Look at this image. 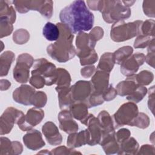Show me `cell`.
Listing matches in <instances>:
<instances>
[{
    "label": "cell",
    "mask_w": 155,
    "mask_h": 155,
    "mask_svg": "<svg viewBox=\"0 0 155 155\" xmlns=\"http://www.w3.org/2000/svg\"><path fill=\"white\" fill-rule=\"evenodd\" d=\"M61 22L66 25L73 34L85 32L93 26L94 17L87 8L85 1L76 0L61 10Z\"/></svg>",
    "instance_id": "cell-1"
},
{
    "label": "cell",
    "mask_w": 155,
    "mask_h": 155,
    "mask_svg": "<svg viewBox=\"0 0 155 155\" xmlns=\"http://www.w3.org/2000/svg\"><path fill=\"white\" fill-rule=\"evenodd\" d=\"M59 29V37L54 43L47 47V54L60 63L66 62L76 55V50L73 45L74 34L62 22L56 24Z\"/></svg>",
    "instance_id": "cell-2"
},
{
    "label": "cell",
    "mask_w": 155,
    "mask_h": 155,
    "mask_svg": "<svg viewBox=\"0 0 155 155\" xmlns=\"http://www.w3.org/2000/svg\"><path fill=\"white\" fill-rule=\"evenodd\" d=\"M104 20L109 24L124 21L131 16V10L125 6L122 1L107 0L104 1L103 6L100 12Z\"/></svg>",
    "instance_id": "cell-3"
},
{
    "label": "cell",
    "mask_w": 155,
    "mask_h": 155,
    "mask_svg": "<svg viewBox=\"0 0 155 155\" xmlns=\"http://www.w3.org/2000/svg\"><path fill=\"white\" fill-rule=\"evenodd\" d=\"M143 21L136 20L125 23L120 21L114 23L110 30L111 39L116 42H124L140 35V27Z\"/></svg>",
    "instance_id": "cell-4"
},
{
    "label": "cell",
    "mask_w": 155,
    "mask_h": 155,
    "mask_svg": "<svg viewBox=\"0 0 155 155\" xmlns=\"http://www.w3.org/2000/svg\"><path fill=\"white\" fill-rule=\"evenodd\" d=\"M16 10L20 13H25L30 10L39 12L42 16L50 19L53 13V2L45 0L13 1Z\"/></svg>",
    "instance_id": "cell-5"
},
{
    "label": "cell",
    "mask_w": 155,
    "mask_h": 155,
    "mask_svg": "<svg viewBox=\"0 0 155 155\" xmlns=\"http://www.w3.org/2000/svg\"><path fill=\"white\" fill-rule=\"evenodd\" d=\"M139 113V110L136 103L128 102L123 104L112 116L114 129L124 125H130Z\"/></svg>",
    "instance_id": "cell-6"
},
{
    "label": "cell",
    "mask_w": 155,
    "mask_h": 155,
    "mask_svg": "<svg viewBox=\"0 0 155 155\" xmlns=\"http://www.w3.org/2000/svg\"><path fill=\"white\" fill-rule=\"evenodd\" d=\"M34 59L28 53L19 54L16 59V64L13 70L14 79L20 83L27 82L30 78V68L34 64Z\"/></svg>",
    "instance_id": "cell-7"
},
{
    "label": "cell",
    "mask_w": 155,
    "mask_h": 155,
    "mask_svg": "<svg viewBox=\"0 0 155 155\" xmlns=\"http://www.w3.org/2000/svg\"><path fill=\"white\" fill-rule=\"evenodd\" d=\"M56 67L54 64L45 58H39L35 61L31 74H39L45 80V85L50 86L56 82Z\"/></svg>",
    "instance_id": "cell-8"
},
{
    "label": "cell",
    "mask_w": 155,
    "mask_h": 155,
    "mask_svg": "<svg viewBox=\"0 0 155 155\" xmlns=\"http://www.w3.org/2000/svg\"><path fill=\"white\" fill-rule=\"evenodd\" d=\"M24 116V114L21 110L12 107L7 108L0 117V134H8L12 131L14 124L18 125Z\"/></svg>",
    "instance_id": "cell-9"
},
{
    "label": "cell",
    "mask_w": 155,
    "mask_h": 155,
    "mask_svg": "<svg viewBox=\"0 0 155 155\" xmlns=\"http://www.w3.org/2000/svg\"><path fill=\"white\" fill-rule=\"evenodd\" d=\"M44 117V111L41 108L33 107L29 109L22 120L18 125L24 131H27L41 122Z\"/></svg>",
    "instance_id": "cell-10"
},
{
    "label": "cell",
    "mask_w": 155,
    "mask_h": 155,
    "mask_svg": "<svg viewBox=\"0 0 155 155\" xmlns=\"http://www.w3.org/2000/svg\"><path fill=\"white\" fill-rule=\"evenodd\" d=\"M96 42L93 41L90 37L88 33L79 32L76 38V55L80 59L84 58L89 55L94 50Z\"/></svg>",
    "instance_id": "cell-11"
},
{
    "label": "cell",
    "mask_w": 155,
    "mask_h": 155,
    "mask_svg": "<svg viewBox=\"0 0 155 155\" xmlns=\"http://www.w3.org/2000/svg\"><path fill=\"white\" fill-rule=\"evenodd\" d=\"M145 61V55L144 54L142 53L132 54L131 56L120 64V72L127 77L132 76L138 71L140 66L143 65Z\"/></svg>",
    "instance_id": "cell-12"
},
{
    "label": "cell",
    "mask_w": 155,
    "mask_h": 155,
    "mask_svg": "<svg viewBox=\"0 0 155 155\" xmlns=\"http://www.w3.org/2000/svg\"><path fill=\"white\" fill-rule=\"evenodd\" d=\"M83 124L87 126L89 134V141L87 144L90 146L99 144L102 136V130L97 118L93 114H89Z\"/></svg>",
    "instance_id": "cell-13"
},
{
    "label": "cell",
    "mask_w": 155,
    "mask_h": 155,
    "mask_svg": "<svg viewBox=\"0 0 155 155\" xmlns=\"http://www.w3.org/2000/svg\"><path fill=\"white\" fill-rule=\"evenodd\" d=\"M91 92L90 81L80 80L70 87V93L74 102H85Z\"/></svg>",
    "instance_id": "cell-14"
},
{
    "label": "cell",
    "mask_w": 155,
    "mask_h": 155,
    "mask_svg": "<svg viewBox=\"0 0 155 155\" xmlns=\"http://www.w3.org/2000/svg\"><path fill=\"white\" fill-rule=\"evenodd\" d=\"M109 79V73L96 70L90 81L92 92L102 94L110 85Z\"/></svg>",
    "instance_id": "cell-15"
},
{
    "label": "cell",
    "mask_w": 155,
    "mask_h": 155,
    "mask_svg": "<svg viewBox=\"0 0 155 155\" xmlns=\"http://www.w3.org/2000/svg\"><path fill=\"white\" fill-rule=\"evenodd\" d=\"M35 92L36 91L33 87L26 84L21 85L13 91V99L18 104L31 105V99Z\"/></svg>",
    "instance_id": "cell-16"
},
{
    "label": "cell",
    "mask_w": 155,
    "mask_h": 155,
    "mask_svg": "<svg viewBox=\"0 0 155 155\" xmlns=\"http://www.w3.org/2000/svg\"><path fill=\"white\" fill-rule=\"evenodd\" d=\"M73 118L69 110H62L58 116L59 128L67 134L77 132L79 129L78 124Z\"/></svg>",
    "instance_id": "cell-17"
},
{
    "label": "cell",
    "mask_w": 155,
    "mask_h": 155,
    "mask_svg": "<svg viewBox=\"0 0 155 155\" xmlns=\"http://www.w3.org/2000/svg\"><path fill=\"white\" fill-rule=\"evenodd\" d=\"M22 140L25 147L33 151L38 150L45 145L41 132L35 129L27 131L23 136Z\"/></svg>",
    "instance_id": "cell-18"
},
{
    "label": "cell",
    "mask_w": 155,
    "mask_h": 155,
    "mask_svg": "<svg viewBox=\"0 0 155 155\" xmlns=\"http://www.w3.org/2000/svg\"><path fill=\"white\" fill-rule=\"evenodd\" d=\"M42 132L50 145H59L62 143V135L53 122L51 121L45 122L42 127Z\"/></svg>",
    "instance_id": "cell-19"
},
{
    "label": "cell",
    "mask_w": 155,
    "mask_h": 155,
    "mask_svg": "<svg viewBox=\"0 0 155 155\" xmlns=\"http://www.w3.org/2000/svg\"><path fill=\"white\" fill-rule=\"evenodd\" d=\"M115 131L102 134L99 144L102 147L106 154H117L119 145L115 137Z\"/></svg>",
    "instance_id": "cell-20"
},
{
    "label": "cell",
    "mask_w": 155,
    "mask_h": 155,
    "mask_svg": "<svg viewBox=\"0 0 155 155\" xmlns=\"http://www.w3.org/2000/svg\"><path fill=\"white\" fill-rule=\"evenodd\" d=\"M88 141L89 134L88 130L85 129L78 133L75 132L69 134L67 137V145L70 148H74L87 144Z\"/></svg>",
    "instance_id": "cell-21"
},
{
    "label": "cell",
    "mask_w": 155,
    "mask_h": 155,
    "mask_svg": "<svg viewBox=\"0 0 155 155\" xmlns=\"http://www.w3.org/2000/svg\"><path fill=\"white\" fill-rule=\"evenodd\" d=\"M139 85L135 81L133 75L128 76L125 80L122 81L116 85L117 94L120 96H128L133 93Z\"/></svg>",
    "instance_id": "cell-22"
},
{
    "label": "cell",
    "mask_w": 155,
    "mask_h": 155,
    "mask_svg": "<svg viewBox=\"0 0 155 155\" xmlns=\"http://www.w3.org/2000/svg\"><path fill=\"white\" fill-rule=\"evenodd\" d=\"M88 108L85 102H74L68 110L73 118L81 121L83 124L89 114Z\"/></svg>",
    "instance_id": "cell-23"
},
{
    "label": "cell",
    "mask_w": 155,
    "mask_h": 155,
    "mask_svg": "<svg viewBox=\"0 0 155 155\" xmlns=\"http://www.w3.org/2000/svg\"><path fill=\"white\" fill-rule=\"evenodd\" d=\"M58 93L59 106L61 110H68L70 106L74 102L70 93V87H56Z\"/></svg>",
    "instance_id": "cell-24"
},
{
    "label": "cell",
    "mask_w": 155,
    "mask_h": 155,
    "mask_svg": "<svg viewBox=\"0 0 155 155\" xmlns=\"http://www.w3.org/2000/svg\"><path fill=\"white\" fill-rule=\"evenodd\" d=\"M10 1H0V18H4L12 24L16 21V12Z\"/></svg>",
    "instance_id": "cell-25"
},
{
    "label": "cell",
    "mask_w": 155,
    "mask_h": 155,
    "mask_svg": "<svg viewBox=\"0 0 155 155\" xmlns=\"http://www.w3.org/2000/svg\"><path fill=\"white\" fill-rule=\"evenodd\" d=\"M102 130V134L115 131L113 120L110 114L105 110L101 111L97 117Z\"/></svg>",
    "instance_id": "cell-26"
},
{
    "label": "cell",
    "mask_w": 155,
    "mask_h": 155,
    "mask_svg": "<svg viewBox=\"0 0 155 155\" xmlns=\"http://www.w3.org/2000/svg\"><path fill=\"white\" fill-rule=\"evenodd\" d=\"M139 145L137 140L133 137L128 139L119 144V150L118 154H136L139 150Z\"/></svg>",
    "instance_id": "cell-27"
},
{
    "label": "cell",
    "mask_w": 155,
    "mask_h": 155,
    "mask_svg": "<svg viewBox=\"0 0 155 155\" xmlns=\"http://www.w3.org/2000/svg\"><path fill=\"white\" fill-rule=\"evenodd\" d=\"M15 54L12 51H5L0 56V76L7 75L12 64L15 60Z\"/></svg>",
    "instance_id": "cell-28"
},
{
    "label": "cell",
    "mask_w": 155,
    "mask_h": 155,
    "mask_svg": "<svg viewBox=\"0 0 155 155\" xmlns=\"http://www.w3.org/2000/svg\"><path fill=\"white\" fill-rule=\"evenodd\" d=\"M114 64L115 62L113 53L106 52L101 56L96 70L104 71L110 73L113 70Z\"/></svg>",
    "instance_id": "cell-29"
},
{
    "label": "cell",
    "mask_w": 155,
    "mask_h": 155,
    "mask_svg": "<svg viewBox=\"0 0 155 155\" xmlns=\"http://www.w3.org/2000/svg\"><path fill=\"white\" fill-rule=\"evenodd\" d=\"M42 35L47 40L56 41L58 39L60 35L59 27L57 24L48 22L43 27Z\"/></svg>",
    "instance_id": "cell-30"
},
{
    "label": "cell",
    "mask_w": 155,
    "mask_h": 155,
    "mask_svg": "<svg viewBox=\"0 0 155 155\" xmlns=\"http://www.w3.org/2000/svg\"><path fill=\"white\" fill-rule=\"evenodd\" d=\"M133 53V48L129 45L123 46L117 50L113 54V58L115 64L118 65L122 64L126 59H127Z\"/></svg>",
    "instance_id": "cell-31"
},
{
    "label": "cell",
    "mask_w": 155,
    "mask_h": 155,
    "mask_svg": "<svg viewBox=\"0 0 155 155\" xmlns=\"http://www.w3.org/2000/svg\"><path fill=\"white\" fill-rule=\"evenodd\" d=\"M71 79L69 72L62 68H58L56 70L57 87H70Z\"/></svg>",
    "instance_id": "cell-32"
},
{
    "label": "cell",
    "mask_w": 155,
    "mask_h": 155,
    "mask_svg": "<svg viewBox=\"0 0 155 155\" xmlns=\"http://www.w3.org/2000/svg\"><path fill=\"white\" fill-rule=\"evenodd\" d=\"M133 77L136 82L142 86L149 85L154 79L153 73L148 70H142L138 74H133Z\"/></svg>",
    "instance_id": "cell-33"
},
{
    "label": "cell",
    "mask_w": 155,
    "mask_h": 155,
    "mask_svg": "<svg viewBox=\"0 0 155 155\" xmlns=\"http://www.w3.org/2000/svg\"><path fill=\"white\" fill-rule=\"evenodd\" d=\"M150 123L149 117L144 113H138L133 121L130 124V126L136 127L141 129H145L148 127Z\"/></svg>",
    "instance_id": "cell-34"
},
{
    "label": "cell",
    "mask_w": 155,
    "mask_h": 155,
    "mask_svg": "<svg viewBox=\"0 0 155 155\" xmlns=\"http://www.w3.org/2000/svg\"><path fill=\"white\" fill-rule=\"evenodd\" d=\"M147 92V88L145 86L139 85L133 93L127 96V99L134 103H138L143 99Z\"/></svg>",
    "instance_id": "cell-35"
},
{
    "label": "cell",
    "mask_w": 155,
    "mask_h": 155,
    "mask_svg": "<svg viewBox=\"0 0 155 155\" xmlns=\"http://www.w3.org/2000/svg\"><path fill=\"white\" fill-rule=\"evenodd\" d=\"M30 39L29 32L24 28L18 29L13 34V41L19 45H22L27 43Z\"/></svg>",
    "instance_id": "cell-36"
},
{
    "label": "cell",
    "mask_w": 155,
    "mask_h": 155,
    "mask_svg": "<svg viewBox=\"0 0 155 155\" xmlns=\"http://www.w3.org/2000/svg\"><path fill=\"white\" fill-rule=\"evenodd\" d=\"M47 101V96L42 91L35 93L31 99V105L36 108H42L45 105Z\"/></svg>",
    "instance_id": "cell-37"
},
{
    "label": "cell",
    "mask_w": 155,
    "mask_h": 155,
    "mask_svg": "<svg viewBox=\"0 0 155 155\" xmlns=\"http://www.w3.org/2000/svg\"><path fill=\"white\" fill-rule=\"evenodd\" d=\"M13 26L8 21L0 18V38H2L9 36L13 31Z\"/></svg>",
    "instance_id": "cell-38"
},
{
    "label": "cell",
    "mask_w": 155,
    "mask_h": 155,
    "mask_svg": "<svg viewBox=\"0 0 155 155\" xmlns=\"http://www.w3.org/2000/svg\"><path fill=\"white\" fill-rule=\"evenodd\" d=\"M105 101L102 97V94L91 92L88 99L85 102L88 108L94 107L100 105L104 103Z\"/></svg>",
    "instance_id": "cell-39"
},
{
    "label": "cell",
    "mask_w": 155,
    "mask_h": 155,
    "mask_svg": "<svg viewBox=\"0 0 155 155\" xmlns=\"http://www.w3.org/2000/svg\"><path fill=\"white\" fill-rule=\"evenodd\" d=\"M154 20L153 19H147L145 21H143L141 27H140V35H148L154 38Z\"/></svg>",
    "instance_id": "cell-40"
},
{
    "label": "cell",
    "mask_w": 155,
    "mask_h": 155,
    "mask_svg": "<svg viewBox=\"0 0 155 155\" xmlns=\"http://www.w3.org/2000/svg\"><path fill=\"white\" fill-rule=\"evenodd\" d=\"M153 38L150 36L139 35L135 39L133 46L135 48H144L148 47Z\"/></svg>",
    "instance_id": "cell-41"
},
{
    "label": "cell",
    "mask_w": 155,
    "mask_h": 155,
    "mask_svg": "<svg viewBox=\"0 0 155 155\" xmlns=\"http://www.w3.org/2000/svg\"><path fill=\"white\" fill-rule=\"evenodd\" d=\"M155 47H154V38H153L149 45H148L147 48V54L145 56V61L146 62L154 68V56H155Z\"/></svg>",
    "instance_id": "cell-42"
},
{
    "label": "cell",
    "mask_w": 155,
    "mask_h": 155,
    "mask_svg": "<svg viewBox=\"0 0 155 155\" xmlns=\"http://www.w3.org/2000/svg\"><path fill=\"white\" fill-rule=\"evenodd\" d=\"M142 8L145 15L150 18L155 17V1L148 0L143 1Z\"/></svg>",
    "instance_id": "cell-43"
},
{
    "label": "cell",
    "mask_w": 155,
    "mask_h": 155,
    "mask_svg": "<svg viewBox=\"0 0 155 155\" xmlns=\"http://www.w3.org/2000/svg\"><path fill=\"white\" fill-rule=\"evenodd\" d=\"M12 141L5 137L0 138V154H11Z\"/></svg>",
    "instance_id": "cell-44"
},
{
    "label": "cell",
    "mask_w": 155,
    "mask_h": 155,
    "mask_svg": "<svg viewBox=\"0 0 155 155\" xmlns=\"http://www.w3.org/2000/svg\"><path fill=\"white\" fill-rule=\"evenodd\" d=\"M51 154L59 155V154H81V153L76 151L72 148H67L65 146H59L54 149H52L50 151Z\"/></svg>",
    "instance_id": "cell-45"
},
{
    "label": "cell",
    "mask_w": 155,
    "mask_h": 155,
    "mask_svg": "<svg viewBox=\"0 0 155 155\" xmlns=\"http://www.w3.org/2000/svg\"><path fill=\"white\" fill-rule=\"evenodd\" d=\"M29 82L32 87L38 89L42 88L45 85V79L39 74H31Z\"/></svg>",
    "instance_id": "cell-46"
},
{
    "label": "cell",
    "mask_w": 155,
    "mask_h": 155,
    "mask_svg": "<svg viewBox=\"0 0 155 155\" xmlns=\"http://www.w3.org/2000/svg\"><path fill=\"white\" fill-rule=\"evenodd\" d=\"M98 59V55L96 53L95 50H94L91 53L86 56L84 58L80 59V64L81 65H90L94 64Z\"/></svg>",
    "instance_id": "cell-47"
},
{
    "label": "cell",
    "mask_w": 155,
    "mask_h": 155,
    "mask_svg": "<svg viewBox=\"0 0 155 155\" xmlns=\"http://www.w3.org/2000/svg\"><path fill=\"white\" fill-rule=\"evenodd\" d=\"M131 136L130 131L127 128H121L115 133V137L119 145L128 139Z\"/></svg>",
    "instance_id": "cell-48"
},
{
    "label": "cell",
    "mask_w": 155,
    "mask_h": 155,
    "mask_svg": "<svg viewBox=\"0 0 155 155\" xmlns=\"http://www.w3.org/2000/svg\"><path fill=\"white\" fill-rule=\"evenodd\" d=\"M117 95V93L116 89L113 87L112 85H109L108 88L104 91L102 93V97L104 100L105 101H110L113 100L116 96Z\"/></svg>",
    "instance_id": "cell-49"
},
{
    "label": "cell",
    "mask_w": 155,
    "mask_h": 155,
    "mask_svg": "<svg viewBox=\"0 0 155 155\" xmlns=\"http://www.w3.org/2000/svg\"><path fill=\"white\" fill-rule=\"evenodd\" d=\"M104 34V32L103 28L99 26L94 27L88 33L90 38L96 42L102 38Z\"/></svg>",
    "instance_id": "cell-50"
},
{
    "label": "cell",
    "mask_w": 155,
    "mask_h": 155,
    "mask_svg": "<svg viewBox=\"0 0 155 155\" xmlns=\"http://www.w3.org/2000/svg\"><path fill=\"white\" fill-rule=\"evenodd\" d=\"M96 71L94 65H86L81 70V74L84 78H88L91 77Z\"/></svg>",
    "instance_id": "cell-51"
},
{
    "label": "cell",
    "mask_w": 155,
    "mask_h": 155,
    "mask_svg": "<svg viewBox=\"0 0 155 155\" xmlns=\"http://www.w3.org/2000/svg\"><path fill=\"white\" fill-rule=\"evenodd\" d=\"M154 147L151 145H143L140 149H139L136 154H154Z\"/></svg>",
    "instance_id": "cell-52"
},
{
    "label": "cell",
    "mask_w": 155,
    "mask_h": 155,
    "mask_svg": "<svg viewBox=\"0 0 155 155\" xmlns=\"http://www.w3.org/2000/svg\"><path fill=\"white\" fill-rule=\"evenodd\" d=\"M87 4L90 9L94 11H101L103 6L104 0L97 1H87Z\"/></svg>",
    "instance_id": "cell-53"
},
{
    "label": "cell",
    "mask_w": 155,
    "mask_h": 155,
    "mask_svg": "<svg viewBox=\"0 0 155 155\" xmlns=\"http://www.w3.org/2000/svg\"><path fill=\"white\" fill-rule=\"evenodd\" d=\"M148 107L152 113H153L154 108V86H152L149 89Z\"/></svg>",
    "instance_id": "cell-54"
},
{
    "label": "cell",
    "mask_w": 155,
    "mask_h": 155,
    "mask_svg": "<svg viewBox=\"0 0 155 155\" xmlns=\"http://www.w3.org/2000/svg\"><path fill=\"white\" fill-rule=\"evenodd\" d=\"M23 150L22 145L18 141H12L11 154H20Z\"/></svg>",
    "instance_id": "cell-55"
},
{
    "label": "cell",
    "mask_w": 155,
    "mask_h": 155,
    "mask_svg": "<svg viewBox=\"0 0 155 155\" xmlns=\"http://www.w3.org/2000/svg\"><path fill=\"white\" fill-rule=\"evenodd\" d=\"M0 88L1 91H4V90H8L10 86H11V83L9 81L7 80V79H1V81H0Z\"/></svg>",
    "instance_id": "cell-56"
},
{
    "label": "cell",
    "mask_w": 155,
    "mask_h": 155,
    "mask_svg": "<svg viewBox=\"0 0 155 155\" xmlns=\"http://www.w3.org/2000/svg\"><path fill=\"white\" fill-rule=\"evenodd\" d=\"M122 1L125 6H127L129 8H130V6H132L134 4V2H136L135 1Z\"/></svg>",
    "instance_id": "cell-57"
},
{
    "label": "cell",
    "mask_w": 155,
    "mask_h": 155,
    "mask_svg": "<svg viewBox=\"0 0 155 155\" xmlns=\"http://www.w3.org/2000/svg\"><path fill=\"white\" fill-rule=\"evenodd\" d=\"M38 154H51L50 151H48L47 150H41L40 152L38 153Z\"/></svg>",
    "instance_id": "cell-58"
},
{
    "label": "cell",
    "mask_w": 155,
    "mask_h": 155,
    "mask_svg": "<svg viewBox=\"0 0 155 155\" xmlns=\"http://www.w3.org/2000/svg\"><path fill=\"white\" fill-rule=\"evenodd\" d=\"M1 44H2V45H3V42H2V41H1ZM2 50H3V47H2V48H1V51H2Z\"/></svg>",
    "instance_id": "cell-59"
}]
</instances>
